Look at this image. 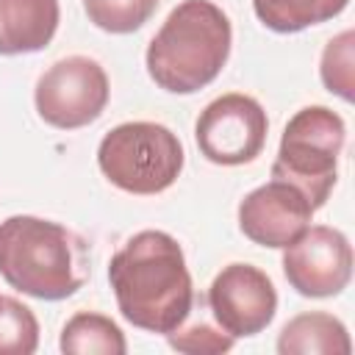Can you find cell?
<instances>
[{"label": "cell", "mask_w": 355, "mask_h": 355, "mask_svg": "<svg viewBox=\"0 0 355 355\" xmlns=\"http://www.w3.org/2000/svg\"><path fill=\"white\" fill-rule=\"evenodd\" d=\"M108 283L119 313L139 330L166 336L194 308L183 247L166 230H139L111 255Z\"/></svg>", "instance_id": "6da1fadb"}, {"label": "cell", "mask_w": 355, "mask_h": 355, "mask_svg": "<svg viewBox=\"0 0 355 355\" xmlns=\"http://www.w3.org/2000/svg\"><path fill=\"white\" fill-rule=\"evenodd\" d=\"M92 275L89 241L61 222L14 214L0 222V277L19 294L58 302Z\"/></svg>", "instance_id": "7a4b0ae2"}, {"label": "cell", "mask_w": 355, "mask_h": 355, "mask_svg": "<svg viewBox=\"0 0 355 355\" xmlns=\"http://www.w3.org/2000/svg\"><path fill=\"white\" fill-rule=\"evenodd\" d=\"M233 28L214 0L178 3L150 39L144 67L169 94H194L214 83L230 58Z\"/></svg>", "instance_id": "3957f363"}, {"label": "cell", "mask_w": 355, "mask_h": 355, "mask_svg": "<svg viewBox=\"0 0 355 355\" xmlns=\"http://www.w3.org/2000/svg\"><path fill=\"white\" fill-rule=\"evenodd\" d=\"M180 139L161 122H122L97 144V166L111 186L136 197L166 191L183 172Z\"/></svg>", "instance_id": "277c9868"}, {"label": "cell", "mask_w": 355, "mask_h": 355, "mask_svg": "<svg viewBox=\"0 0 355 355\" xmlns=\"http://www.w3.org/2000/svg\"><path fill=\"white\" fill-rule=\"evenodd\" d=\"M347 125L327 105L300 108L283 128L272 178L297 186L319 211L338 180V155L344 150Z\"/></svg>", "instance_id": "5b68a950"}, {"label": "cell", "mask_w": 355, "mask_h": 355, "mask_svg": "<svg viewBox=\"0 0 355 355\" xmlns=\"http://www.w3.org/2000/svg\"><path fill=\"white\" fill-rule=\"evenodd\" d=\"M111 97V83L100 61L89 55H67L50 64L33 89V105L44 125L55 130H78L100 119Z\"/></svg>", "instance_id": "8992f818"}, {"label": "cell", "mask_w": 355, "mask_h": 355, "mask_svg": "<svg viewBox=\"0 0 355 355\" xmlns=\"http://www.w3.org/2000/svg\"><path fill=\"white\" fill-rule=\"evenodd\" d=\"M269 119L263 105L241 92H227L211 100L197 122L194 139L205 161L216 166H241L263 153Z\"/></svg>", "instance_id": "52a82bcc"}, {"label": "cell", "mask_w": 355, "mask_h": 355, "mask_svg": "<svg viewBox=\"0 0 355 355\" xmlns=\"http://www.w3.org/2000/svg\"><path fill=\"white\" fill-rule=\"evenodd\" d=\"M283 275L300 297H336L352 280V244L338 227L308 225L283 247Z\"/></svg>", "instance_id": "ba28073f"}, {"label": "cell", "mask_w": 355, "mask_h": 355, "mask_svg": "<svg viewBox=\"0 0 355 355\" xmlns=\"http://www.w3.org/2000/svg\"><path fill=\"white\" fill-rule=\"evenodd\" d=\"M205 302L214 322L233 338L263 333L277 313V291L272 277L252 263H227L208 286Z\"/></svg>", "instance_id": "9c48e42d"}, {"label": "cell", "mask_w": 355, "mask_h": 355, "mask_svg": "<svg viewBox=\"0 0 355 355\" xmlns=\"http://www.w3.org/2000/svg\"><path fill=\"white\" fill-rule=\"evenodd\" d=\"M313 214L316 208L297 186L272 178L239 202V230L258 247L283 250L311 225Z\"/></svg>", "instance_id": "30bf717a"}, {"label": "cell", "mask_w": 355, "mask_h": 355, "mask_svg": "<svg viewBox=\"0 0 355 355\" xmlns=\"http://www.w3.org/2000/svg\"><path fill=\"white\" fill-rule=\"evenodd\" d=\"M61 19L58 0H0V55L44 50Z\"/></svg>", "instance_id": "8fae6325"}, {"label": "cell", "mask_w": 355, "mask_h": 355, "mask_svg": "<svg viewBox=\"0 0 355 355\" xmlns=\"http://www.w3.org/2000/svg\"><path fill=\"white\" fill-rule=\"evenodd\" d=\"M280 355H349L347 324L324 311H308L288 319L277 336Z\"/></svg>", "instance_id": "7c38bea8"}, {"label": "cell", "mask_w": 355, "mask_h": 355, "mask_svg": "<svg viewBox=\"0 0 355 355\" xmlns=\"http://www.w3.org/2000/svg\"><path fill=\"white\" fill-rule=\"evenodd\" d=\"M58 349L69 352V355H94V352L97 355H125L128 341L111 316L94 313V311H78L61 327Z\"/></svg>", "instance_id": "4fadbf2b"}, {"label": "cell", "mask_w": 355, "mask_h": 355, "mask_svg": "<svg viewBox=\"0 0 355 355\" xmlns=\"http://www.w3.org/2000/svg\"><path fill=\"white\" fill-rule=\"evenodd\" d=\"M349 0H252L258 22L275 33H300L338 17Z\"/></svg>", "instance_id": "5bb4252c"}, {"label": "cell", "mask_w": 355, "mask_h": 355, "mask_svg": "<svg viewBox=\"0 0 355 355\" xmlns=\"http://www.w3.org/2000/svg\"><path fill=\"white\" fill-rule=\"evenodd\" d=\"M161 0H83L89 22L105 33H133L139 31L158 8Z\"/></svg>", "instance_id": "9a60e30c"}, {"label": "cell", "mask_w": 355, "mask_h": 355, "mask_svg": "<svg viewBox=\"0 0 355 355\" xmlns=\"http://www.w3.org/2000/svg\"><path fill=\"white\" fill-rule=\"evenodd\" d=\"M355 33L341 31L333 36L319 58V78L330 94H338L344 103H352L355 97Z\"/></svg>", "instance_id": "2e32d148"}, {"label": "cell", "mask_w": 355, "mask_h": 355, "mask_svg": "<svg viewBox=\"0 0 355 355\" xmlns=\"http://www.w3.org/2000/svg\"><path fill=\"white\" fill-rule=\"evenodd\" d=\"M39 347V322L33 311L14 300H0V355H33Z\"/></svg>", "instance_id": "e0dca14e"}, {"label": "cell", "mask_w": 355, "mask_h": 355, "mask_svg": "<svg viewBox=\"0 0 355 355\" xmlns=\"http://www.w3.org/2000/svg\"><path fill=\"white\" fill-rule=\"evenodd\" d=\"M166 341L172 349L178 352H189V355H222L230 352L236 338L227 336L216 322H191V324H178L172 333H166Z\"/></svg>", "instance_id": "ac0fdd59"}, {"label": "cell", "mask_w": 355, "mask_h": 355, "mask_svg": "<svg viewBox=\"0 0 355 355\" xmlns=\"http://www.w3.org/2000/svg\"><path fill=\"white\" fill-rule=\"evenodd\" d=\"M0 300H3V294H0Z\"/></svg>", "instance_id": "d6986e66"}]
</instances>
